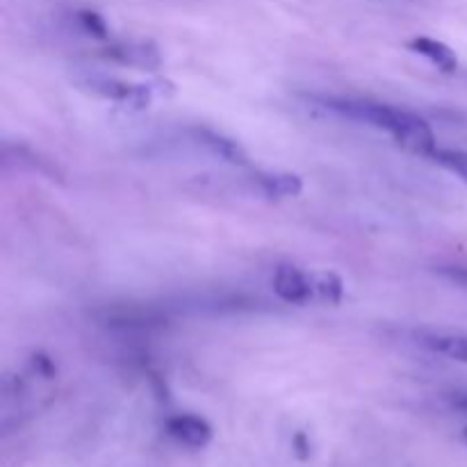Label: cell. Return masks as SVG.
<instances>
[{
  "label": "cell",
  "mask_w": 467,
  "mask_h": 467,
  "mask_svg": "<svg viewBox=\"0 0 467 467\" xmlns=\"http://www.w3.org/2000/svg\"><path fill=\"white\" fill-rule=\"evenodd\" d=\"M392 137L400 141V146L410 150V153L431 158V153L436 150V137H433L431 126L422 117H418L413 112H406V109L401 112L400 126L392 132Z\"/></svg>",
  "instance_id": "cell-1"
},
{
  "label": "cell",
  "mask_w": 467,
  "mask_h": 467,
  "mask_svg": "<svg viewBox=\"0 0 467 467\" xmlns=\"http://www.w3.org/2000/svg\"><path fill=\"white\" fill-rule=\"evenodd\" d=\"M274 292L287 304H306L313 299V287L306 274H301L296 267L281 265L274 274Z\"/></svg>",
  "instance_id": "cell-2"
},
{
  "label": "cell",
  "mask_w": 467,
  "mask_h": 467,
  "mask_svg": "<svg viewBox=\"0 0 467 467\" xmlns=\"http://www.w3.org/2000/svg\"><path fill=\"white\" fill-rule=\"evenodd\" d=\"M167 431L187 447H205L213 441V429L196 415H176L167 422Z\"/></svg>",
  "instance_id": "cell-3"
},
{
  "label": "cell",
  "mask_w": 467,
  "mask_h": 467,
  "mask_svg": "<svg viewBox=\"0 0 467 467\" xmlns=\"http://www.w3.org/2000/svg\"><path fill=\"white\" fill-rule=\"evenodd\" d=\"M194 135H196V140H199L201 144L210 150V153L217 155V158L226 160V162H231V164H237V167H244V164H249V155H246V150L242 149L235 140H231V137L222 135V132L210 130V128H196Z\"/></svg>",
  "instance_id": "cell-4"
},
{
  "label": "cell",
  "mask_w": 467,
  "mask_h": 467,
  "mask_svg": "<svg viewBox=\"0 0 467 467\" xmlns=\"http://www.w3.org/2000/svg\"><path fill=\"white\" fill-rule=\"evenodd\" d=\"M409 48L413 50V53L427 57L429 62H431L433 67L441 68V71L454 73L456 68H459V57H456L454 50L447 44H442V41L431 39V36H415V39L409 41Z\"/></svg>",
  "instance_id": "cell-5"
},
{
  "label": "cell",
  "mask_w": 467,
  "mask_h": 467,
  "mask_svg": "<svg viewBox=\"0 0 467 467\" xmlns=\"http://www.w3.org/2000/svg\"><path fill=\"white\" fill-rule=\"evenodd\" d=\"M258 182L265 194L274 199L299 196L304 192V181L296 173H260Z\"/></svg>",
  "instance_id": "cell-6"
},
{
  "label": "cell",
  "mask_w": 467,
  "mask_h": 467,
  "mask_svg": "<svg viewBox=\"0 0 467 467\" xmlns=\"http://www.w3.org/2000/svg\"><path fill=\"white\" fill-rule=\"evenodd\" d=\"M310 287H313V296L327 301V304H340L342 295H345V283L337 274L333 272H315L308 276Z\"/></svg>",
  "instance_id": "cell-7"
},
{
  "label": "cell",
  "mask_w": 467,
  "mask_h": 467,
  "mask_svg": "<svg viewBox=\"0 0 467 467\" xmlns=\"http://www.w3.org/2000/svg\"><path fill=\"white\" fill-rule=\"evenodd\" d=\"M114 59L126 64H135V67L144 68H158L160 67V55L155 53L153 48H146V46H140V48H112L109 50Z\"/></svg>",
  "instance_id": "cell-8"
},
{
  "label": "cell",
  "mask_w": 467,
  "mask_h": 467,
  "mask_svg": "<svg viewBox=\"0 0 467 467\" xmlns=\"http://www.w3.org/2000/svg\"><path fill=\"white\" fill-rule=\"evenodd\" d=\"M433 162H438L441 167H445L447 171L456 173L461 181L467 182V153L465 150H454V149H436L431 153Z\"/></svg>",
  "instance_id": "cell-9"
},
{
  "label": "cell",
  "mask_w": 467,
  "mask_h": 467,
  "mask_svg": "<svg viewBox=\"0 0 467 467\" xmlns=\"http://www.w3.org/2000/svg\"><path fill=\"white\" fill-rule=\"evenodd\" d=\"M78 21H80V26L85 27L91 36H96V39H105V36H108V23H105V18L100 16V14L82 9V12L78 14Z\"/></svg>",
  "instance_id": "cell-10"
},
{
  "label": "cell",
  "mask_w": 467,
  "mask_h": 467,
  "mask_svg": "<svg viewBox=\"0 0 467 467\" xmlns=\"http://www.w3.org/2000/svg\"><path fill=\"white\" fill-rule=\"evenodd\" d=\"M150 103V87L149 85H132L130 91H128L126 99L121 100V105L130 112H140V109H146Z\"/></svg>",
  "instance_id": "cell-11"
},
{
  "label": "cell",
  "mask_w": 467,
  "mask_h": 467,
  "mask_svg": "<svg viewBox=\"0 0 467 467\" xmlns=\"http://www.w3.org/2000/svg\"><path fill=\"white\" fill-rule=\"evenodd\" d=\"M292 450H295L296 459L301 461L310 459V441L304 431H296L295 436H292Z\"/></svg>",
  "instance_id": "cell-12"
},
{
  "label": "cell",
  "mask_w": 467,
  "mask_h": 467,
  "mask_svg": "<svg viewBox=\"0 0 467 467\" xmlns=\"http://www.w3.org/2000/svg\"><path fill=\"white\" fill-rule=\"evenodd\" d=\"M32 368H35L36 372L41 374V377H46V379H53L55 377V363L46 354H35V356H32Z\"/></svg>",
  "instance_id": "cell-13"
},
{
  "label": "cell",
  "mask_w": 467,
  "mask_h": 467,
  "mask_svg": "<svg viewBox=\"0 0 467 467\" xmlns=\"http://www.w3.org/2000/svg\"><path fill=\"white\" fill-rule=\"evenodd\" d=\"M441 272L445 274L447 278H451V281L465 283V285H467V269H454V267H445V269H441Z\"/></svg>",
  "instance_id": "cell-14"
},
{
  "label": "cell",
  "mask_w": 467,
  "mask_h": 467,
  "mask_svg": "<svg viewBox=\"0 0 467 467\" xmlns=\"http://www.w3.org/2000/svg\"><path fill=\"white\" fill-rule=\"evenodd\" d=\"M456 406H459V409H465L467 410V395L459 397V400H456Z\"/></svg>",
  "instance_id": "cell-15"
},
{
  "label": "cell",
  "mask_w": 467,
  "mask_h": 467,
  "mask_svg": "<svg viewBox=\"0 0 467 467\" xmlns=\"http://www.w3.org/2000/svg\"><path fill=\"white\" fill-rule=\"evenodd\" d=\"M463 436H465V442H467V427H465V433H463Z\"/></svg>",
  "instance_id": "cell-16"
}]
</instances>
